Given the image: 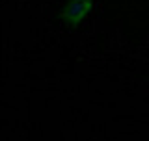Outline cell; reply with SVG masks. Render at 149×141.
Instances as JSON below:
<instances>
[{
    "label": "cell",
    "instance_id": "6da1fadb",
    "mask_svg": "<svg viewBox=\"0 0 149 141\" xmlns=\"http://www.w3.org/2000/svg\"><path fill=\"white\" fill-rule=\"evenodd\" d=\"M91 6H93L91 0H69L62 9V19L69 24H77L88 15Z\"/></svg>",
    "mask_w": 149,
    "mask_h": 141
}]
</instances>
